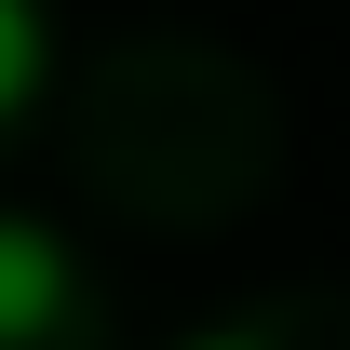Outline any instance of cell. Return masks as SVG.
I'll return each instance as SVG.
<instances>
[{
	"label": "cell",
	"mask_w": 350,
	"mask_h": 350,
	"mask_svg": "<svg viewBox=\"0 0 350 350\" xmlns=\"http://www.w3.org/2000/svg\"><path fill=\"white\" fill-rule=\"evenodd\" d=\"M41 323H68V243L41 216H0V350H27Z\"/></svg>",
	"instance_id": "1"
},
{
	"label": "cell",
	"mask_w": 350,
	"mask_h": 350,
	"mask_svg": "<svg viewBox=\"0 0 350 350\" xmlns=\"http://www.w3.org/2000/svg\"><path fill=\"white\" fill-rule=\"evenodd\" d=\"M41 0H0V122H14V108H27V94H41Z\"/></svg>",
	"instance_id": "2"
},
{
	"label": "cell",
	"mask_w": 350,
	"mask_h": 350,
	"mask_svg": "<svg viewBox=\"0 0 350 350\" xmlns=\"http://www.w3.org/2000/svg\"><path fill=\"white\" fill-rule=\"evenodd\" d=\"M202 350H256V337H202Z\"/></svg>",
	"instance_id": "3"
}]
</instances>
